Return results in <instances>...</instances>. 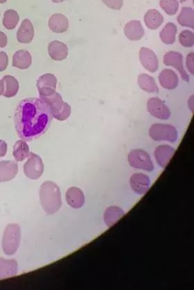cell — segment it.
<instances>
[{
    "instance_id": "1",
    "label": "cell",
    "mask_w": 194,
    "mask_h": 290,
    "mask_svg": "<svg viewBox=\"0 0 194 290\" xmlns=\"http://www.w3.org/2000/svg\"><path fill=\"white\" fill-rule=\"evenodd\" d=\"M52 118L49 106L40 98L22 100L14 116L16 131L25 142L35 140L47 130Z\"/></svg>"
},
{
    "instance_id": "2",
    "label": "cell",
    "mask_w": 194,
    "mask_h": 290,
    "mask_svg": "<svg viewBox=\"0 0 194 290\" xmlns=\"http://www.w3.org/2000/svg\"><path fill=\"white\" fill-rule=\"evenodd\" d=\"M40 200L47 214H54L59 210L62 206L61 194L56 183L46 181L41 185Z\"/></svg>"
},
{
    "instance_id": "3",
    "label": "cell",
    "mask_w": 194,
    "mask_h": 290,
    "mask_svg": "<svg viewBox=\"0 0 194 290\" xmlns=\"http://www.w3.org/2000/svg\"><path fill=\"white\" fill-rule=\"evenodd\" d=\"M50 110L53 118L60 122H64L70 116L72 108L67 102H64L61 96L54 92L51 95L40 97Z\"/></svg>"
},
{
    "instance_id": "4",
    "label": "cell",
    "mask_w": 194,
    "mask_h": 290,
    "mask_svg": "<svg viewBox=\"0 0 194 290\" xmlns=\"http://www.w3.org/2000/svg\"><path fill=\"white\" fill-rule=\"evenodd\" d=\"M21 230L17 224L7 226L3 232L2 248L6 255H14L19 248Z\"/></svg>"
},
{
    "instance_id": "5",
    "label": "cell",
    "mask_w": 194,
    "mask_h": 290,
    "mask_svg": "<svg viewBox=\"0 0 194 290\" xmlns=\"http://www.w3.org/2000/svg\"><path fill=\"white\" fill-rule=\"evenodd\" d=\"M149 133L150 138L156 142L174 143L179 136L176 128L169 124H154L151 126Z\"/></svg>"
},
{
    "instance_id": "6",
    "label": "cell",
    "mask_w": 194,
    "mask_h": 290,
    "mask_svg": "<svg viewBox=\"0 0 194 290\" xmlns=\"http://www.w3.org/2000/svg\"><path fill=\"white\" fill-rule=\"evenodd\" d=\"M129 163L135 168L152 172L154 165L149 153L140 149L132 150L129 154Z\"/></svg>"
},
{
    "instance_id": "7",
    "label": "cell",
    "mask_w": 194,
    "mask_h": 290,
    "mask_svg": "<svg viewBox=\"0 0 194 290\" xmlns=\"http://www.w3.org/2000/svg\"><path fill=\"white\" fill-rule=\"evenodd\" d=\"M24 172L26 177L31 180L40 178L44 172V164L40 156L31 152L24 165Z\"/></svg>"
},
{
    "instance_id": "8",
    "label": "cell",
    "mask_w": 194,
    "mask_h": 290,
    "mask_svg": "<svg viewBox=\"0 0 194 290\" xmlns=\"http://www.w3.org/2000/svg\"><path fill=\"white\" fill-rule=\"evenodd\" d=\"M147 110L151 116L160 120H168L171 116L170 108L158 98H151L148 100Z\"/></svg>"
},
{
    "instance_id": "9",
    "label": "cell",
    "mask_w": 194,
    "mask_h": 290,
    "mask_svg": "<svg viewBox=\"0 0 194 290\" xmlns=\"http://www.w3.org/2000/svg\"><path fill=\"white\" fill-rule=\"evenodd\" d=\"M163 62L167 66L175 68L181 74V78L186 82H190V76L187 74L183 66V56L179 52L170 51L165 54Z\"/></svg>"
},
{
    "instance_id": "10",
    "label": "cell",
    "mask_w": 194,
    "mask_h": 290,
    "mask_svg": "<svg viewBox=\"0 0 194 290\" xmlns=\"http://www.w3.org/2000/svg\"><path fill=\"white\" fill-rule=\"evenodd\" d=\"M56 86L57 79L53 74H44L37 81V88L40 97L51 95L56 92Z\"/></svg>"
},
{
    "instance_id": "11",
    "label": "cell",
    "mask_w": 194,
    "mask_h": 290,
    "mask_svg": "<svg viewBox=\"0 0 194 290\" xmlns=\"http://www.w3.org/2000/svg\"><path fill=\"white\" fill-rule=\"evenodd\" d=\"M140 60L144 68L149 72H156L159 67V62L154 51L147 48H142L140 50Z\"/></svg>"
},
{
    "instance_id": "12",
    "label": "cell",
    "mask_w": 194,
    "mask_h": 290,
    "mask_svg": "<svg viewBox=\"0 0 194 290\" xmlns=\"http://www.w3.org/2000/svg\"><path fill=\"white\" fill-rule=\"evenodd\" d=\"M132 190L138 194L143 195L147 193L150 186L151 180L149 176L144 174H135L130 179Z\"/></svg>"
},
{
    "instance_id": "13",
    "label": "cell",
    "mask_w": 194,
    "mask_h": 290,
    "mask_svg": "<svg viewBox=\"0 0 194 290\" xmlns=\"http://www.w3.org/2000/svg\"><path fill=\"white\" fill-rule=\"evenodd\" d=\"M48 52L53 60L60 62L67 58L69 49L64 42L59 40H53L48 46Z\"/></svg>"
},
{
    "instance_id": "14",
    "label": "cell",
    "mask_w": 194,
    "mask_h": 290,
    "mask_svg": "<svg viewBox=\"0 0 194 290\" xmlns=\"http://www.w3.org/2000/svg\"><path fill=\"white\" fill-rule=\"evenodd\" d=\"M175 153V149L169 145H160L156 148L154 156L157 162L163 168H166Z\"/></svg>"
},
{
    "instance_id": "15",
    "label": "cell",
    "mask_w": 194,
    "mask_h": 290,
    "mask_svg": "<svg viewBox=\"0 0 194 290\" xmlns=\"http://www.w3.org/2000/svg\"><path fill=\"white\" fill-rule=\"evenodd\" d=\"M158 78L160 85L165 90H174L179 86V76L171 69H164Z\"/></svg>"
},
{
    "instance_id": "16",
    "label": "cell",
    "mask_w": 194,
    "mask_h": 290,
    "mask_svg": "<svg viewBox=\"0 0 194 290\" xmlns=\"http://www.w3.org/2000/svg\"><path fill=\"white\" fill-rule=\"evenodd\" d=\"M18 172V165L14 161L0 162V182L11 180Z\"/></svg>"
},
{
    "instance_id": "17",
    "label": "cell",
    "mask_w": 194,
    "mask_h": 290,
    "mask_svg": "<svg viewBox=\"0 0 194 290\" xmlns=\"http://www.w3.org/2000/svg\"><path fill=\"white\" fill-rule=\"evenodd\" d=\"M34 28L31 21L24 20L17 32V39L20 44H30L34 37Z\"/></svg>"
},
{
    "instance_id": "18",
    "label": "cell",
    "mask_w": 194,
    "mask_h": 290,
    "mask_svg": "<svg viewBox=\"0 0 194 290\" xmlns=\"http://www.w3.org/2000/svg\"><path fill=\"white\" fill-rule=\"evenodd\" d=\"M124 34L129 40H140L144 36V30L140 20L130 21L126 24Z\"/></svg>"
},
{
    "instance_id": "19",
    "label": "cell",
    "mask_w": 194,
    "mask_h": 290,
    "mask_svg": "<svg viewBox=\"0 0 194 290\" xmlns=\"http://www.w3.org/2000/svg\"><path fill=\"white\" fill-rule=\"evenodd\" d=\"M48 26H49V29L54 33H64L68 30L69 20L63 14H53L49 20Z\"/></svg>"
},
{
    "instance_id": "20",
    "label": "cell",
    "mask_w": 194,
    "mask_h": 290,
    "mask_svg": "<svg viewBox=\"0 0 194 290\" xmlns=\"http://www.w3.org/2000/svg\"><path fill=\"white\" fill-rule=\"evenodd\" d=\"M66 200L69 206L75 209L83 207L85 204L83 192L77 188H71L66 193Z\"/></svg>"
},
{
    "instance_id": "21",
    "label": "cell",
    "mask_w": 194,
    "mask_h": 290,
    "mask_svg": "<svg viewBox=\"0 0 194 290\" xmlns=\"http://www.w3.org/2000/svg\"><path fill=\"white\" fill-rule=\"evenodd\" d=\"M17 264L15 260H6L0 258V279L8 278L17 274Z\"/></svg>"
},
{
    "instance_id": "22",
    "label": "cell",
    "mask_w": 194,
    "mask_h": 290,
    "mask_svg": "<svg viewBox=\"0 0 194 290\" xmlns=\"http://www.w3.org/2000/svg\"><path fill=\"white\" fill-rule=\"evenodd\" d=\"M32 64L31 55L29 52L20 50L16 52L13 56V66L17 68L24 70L31 66Z\"/></svg>"
},
{
    "instance_id": "23",
    "label": "cell",
    "mask_w": 194,
    "mask_h": 290,
    "mask_svg": "<svg viewBox=\"0 0 194 290\" xmlns=\"http://www.w3.org/2000/svg\"><path fill=\"white\" fill-rule=\"evenodd\" d=\"M144 22L149 29L155 30L158 29L164 22V17L156 10H148L144 18Z\"/></svg>"
},
{
    "instance_id": "24",
    "label": "cell",
    "mask_w": 194,
    "mask_h": 290,
    "mask_svg": "<svg viewBox=\"0 0 194 290\" xmlns=\"http://www.w3.org/2000/svg\"><path fill=\"white\" fill-rule=\"evenodd\" d=\"M138 82L139 86L144 92L149 94H158L159 88L157 85L156 80L153 76L147 74H141L138 76Z\"/></svg>"
},
{
    "instance_id": "25",
    "label": "cell",
    "mask_w": 194,
    "mask_h": 290,
    "mask_svg": "<svg viewBox=\"0 0 194 290\" xmlns=\"http://www.w3.org/2000/svg\"><path fill=\"white\" fill-rule=\"evenodd\" d=\"M124 214H125V212L120 208L116 207V206H111V207L107 208L106 212H105V223H106L107 226L112 227Z\"/></svg>"
},
{
    "instance_id": "26",
    "label": "cell",
    "mask_w": 194,
    "mask_h": 290,
    "mask_svg": "<svg viewBox=\"0 0 194 290\" xmlns=\"http://www.w3.org/2000/svg\"><path fill=\"white\" fill-rule=\"evenodd\" d=\"M177 26L173 22H168L160 33V39L167 45H172L176 42Z\"/></svg>"
},
{
    "instance_id": "27",
    "label": "cell",
    "mask_w": 194,
    "mask_h": 290,
    "mask_svg": "<svg viewBox=\"0 0 194 290\" xmlns=\"http://www.w3.org/2000/svg\"><path fill=\"white\" fill-rule=\"evenodd\" d=\"M4 90L3 96L6 98L14 97L19 90V82L16 78L11 76H6L2 79Z\"/></svg>"
},
{
    "instance_id": "28",
    "label": "cell",
    "mask_w": 194,
    "mask_h": 290,
    "mask_svg": "<svg viewBox=\"0 0 194 290\" xmlns=\"http://www.w3.org/2000/svg\"><path fill=\"white\" fill-rule=\"evenodd\" d=\"M178 22L181 26L194 28V10L190 7H183L178 16Z\"/></svg>"
},
{
    "instance_id": "29",
    "label": "cell",
    "mask_w": 194,
    "mask_h": 290,
    "mask_svg": "<svg viewBox=\"0 0 194 290\" xmlns=\"http://www.w3.org/2000/svg\"><path fill=\"white\" fill-rule=\"evenodd\" d=\"M13 156L16 161L22 162L29 156V147L24 140H19L16 142L13 148Z\"/></svg>"
},
{
    "instance_id": "30",
    "label": "cell",
    "mask_w": 194,
    "mask_h": 290,
    "mask_svg": "<svg viewBox=\"0 0 194 290\" xmlns=\"http://www.w3.org/2000/svg\"><path fill=\"white\" fill-rule=\"evenodd\" d=\"M19 16L17 12L13 10H7L4 12L3 18V26L6 30L15 29L18 24Z\"/></svg>"
},
{
    "instance_id": "31",
    "label": "cell",
    "mask_w": 194,
    "mask_h": 290,
    "mask_svg": "<svg viewBox=\"0 0 194 290\" xmlns=\"http://www.w3.org/2000/svg\"><path fill=\"white\" fill-rule=\"evenodd\" d=\"M160 5L167 15L174 16L179 12V0H160Z\"/></svg>"
},
{
    "instance_id": "32",
    "label": "cell",
    "mask_w": 194,
    "mask_h": 290,
    "mask_svg": "<svg viewBox=\"0 0 194 290\" xmlns=\"http://www.w3.org/2000/svg\"><path fill=\"white\" fill-rule=\"evenodd\" d=\"M179 42L181 45L185 48L193 47L194 44V34L190 30H184L180 34Z\"/></svg>"
},
{
    "instance_id": "33",
    "label": "cell",
    "mask_w": 194,
    "mask_h": 290,
    "mask_svg": "<svg viewBox=\"0 0 194 290\" xmlns=\"http://www.w3.org/2000/svg\"><path fill=\"white\" fill-rule=\"evenodd\" d=\"M106 6L113 10H120L124 4V0H102Z\"/></svg>"
},
{
    "instance_id": "34",
    "label": "cell",
    "mask_w": 194,
    "mask_h": 290,
    "mask_svg": "<svg viewBox=\"0 0 194 290\" xmlns=\"http://www.w3.org/2000/svg\"><path fill=\"white\" fill-rule=\"evenodd\" d=\"M8 65V58L6 53L0 51V72H3L7 68Z\"/></svg>"
},
{
    "instance_id": "35",
    "label": "cell",
    "mask_w": 194,
    "mask_h": 290,
    "mask_svg": "<svg viewBox=\"0 0 194 290\" xmlns=\"http://www.w3.org/2000/svg\"><path fill=\"white\" fill-rule=\"evenodd\" d=\"M186 66L190 74H194V52L190 53L187 56Z\"/></svg>"
},
{
    "instance_id": "36",
    "label": "cell",
    "mask_w": 194,
    "mask_h": 290,
    "mask_svg": "<svg viewBox=\"0 0 194 290\" xmlns=\"http://www.w3.org/2000/svg\"><path fill=\"white\" fill-rule=\"evenodd\" d=\"M7 144L3 140H0V158L5 156L6 154Z\"/></svg>"
},
{
    "instance_id": "37",
    "label": "cell",
    "mask_w": 194,
    "mask_h": 290,
    "mask_svg": "<svg viewBox=\"0 0 194 290\" xmlns=\"http://www.w3.org/2000/svg\"><path fill=\"white\" fill-rule=\"evenodd\" d=\"M8 42L6 35L2 32H0V48H5Z\"/></svg>"
},
{
    "instance_id": "38",
    "label": "cell",
    "mask_w": 194,
    "mask_h": 290,
    "mask_svg": "<svg viewBox=\"0 0 194 290\" xmlns=\"http://www.w3.org/2000/svg\"><path fill=\"white\" fill-rule=\"evenodd\" d=\"M188 106L192 112H194V96H191L188 100Z\"/></svg>"
},
{
    "instance_id": "39",
    "label": "cell",
    "mask_w": 194,
    "mask_h": 290,
    "mask_svg": "<svg viewBox=\"0 0 194 290\" xmlns=\"http://www.w3.org/2000/svg\"><path fill=\"white\" fill-rule=\"evenodd\" d=\"M4 90V86H3V82L2 80H0V96L3 94Z\"/></svg>"
},
{
    "instance_id": "40",
    "label": "cell",
    "mask_w": 194,
    "mask_h": 290,
    "mask_svg": "<svg viewBox=\"0 0 194 290\" xmlns=\"http://www.w3.org/2000/svg\"><path fill=\"white\" fill-rule=\"evenodd\" d=\"M51 1H52L53 2H54V3L59 4V3L63 2L65 1V0H51Z\"/></svg>"
},
{
    "instance_id": "41",
    "label": "cell",
    "mask_w": 194,
    "mask_h": 290,
    "mask_svg": "<svg viewBox=\"0 0 194 290\" xmlns=\"http://www.w3.org/2000/svg\"><path fill=\"white\" fill-rule=\"evenodd\" d=\"M7 1H8V0H0V4L6 2Z\"/></svg>"
},
{
    "instance_id": "42",
    "label": "cell",
    "mask_w": 194,
    "mask_h": 290,
    "mask_svg": "<svg viewBox=\"0 0 194 290\" xmlns=\"http://www.w3.org/2000/svg\"><path fill=\"white\" fill-rule=\"evenodd\" d=\"M181 3L185 2L188 1V0H180Z\"/></svg>"
}]
</instances>
